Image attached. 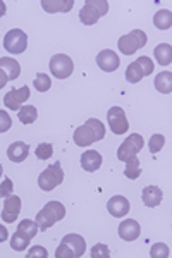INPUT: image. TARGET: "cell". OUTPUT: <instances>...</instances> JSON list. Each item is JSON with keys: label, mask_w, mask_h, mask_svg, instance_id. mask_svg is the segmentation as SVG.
<instances>
[{"label": "cell", "mask_w": 172, "mask_h": 258, "mask_svg": "<svg viewBox=\"0 0 172 258\" xmlns=\"http://www.w3.org/2000/svg\"><path fill=\"white\" fill-rule=\"evenodd\" d=\"M105 138V126L98 119H88L81 127L74 131V143L78 147H90L95 141Z\"/></svg>", "instance_id": "6da1fadb"}, {"label": "cell", "mask_w": 172, "mask_h": 258, "mask_svg": "<svg viewBox=\"0 0 172 258\" xmlns=\"http://www.w3.org/2000/svg\"><path fill=\"white\" fill-rule=\"evenodd\" d=\"M66 217V207L61 202H48L47 205L36 214V220L38 229L41 231H47L48 227H52L53 224L59 222Z\"/></svg>", "instance_id": "7a4b0ae2"}, {"label": "cell", "mask_w": 172, "mask_h": 258, "mask_svg": "<svg viewBox=\"0 0 172 258\" xmlns=\"http://www.w3.org/2000/svg\"><path fill=\"white\" fill-rule=\"evenodd\" d=\"M86 251V243L83 236L79 234H67L64 236L62 243L59 244L55 258H79Z\"/></svg>", "instance_id": "3957f363"}, {"label": "cell", "mask_w": 172, "mask_h": 258, "mask_svg": "<svg viewBox=\"0 0 172 258\" xmlns=\"http://www.w3.org/2000/svg\"><path fill=\"white\" fill-rule=\"evenodd\" d=\"M108 12V2L107 0H86L83 6L81 12H79V21L86 26L96 24L102 16H105Z\"/></svg>", "instance_id": "277c9868"}, {"label": "cell", "mask_w": 172, "mask_h": 258, "mask_svg": "<svg viewBox=\"0 0 172 258\" xmlns=\"http://www.w3.org/2000/svg\"><path fill=\"white\" fill-rule=\"evenodd\" d=\"M153 73V62L150 57H140L138 60L131 62L126 69V80L133 85L140 83L145 76H150Z\"/></svg>", "instance_id": "5b68a950"}, {"label": "cell", "mask_w": 172, "mask_h": 258, "mask_svg": "<svg viewBox=\"0 0 172 258\" xmlns=\"http://www.w3.org/2000/svg\"><path fill=\"white\" fill-rule=\"evenodd\" d=\"M146 33L141 31V30H134L131 33H128V35L121 36L119 38V50L124 53V55H133L134 52H138L140 48H143L146 45Z\"/></svg>", "instance_id": "8992f818"}, {"label": "cell", "mask_w": 172, "mask_h": 258, "mask_svg": "<svg viewBox=\"0 0 172 258\" xmlns=\"http://www.w3.org/2000/svg\"><path fill=\"white\" fill-rule=\"evenodd\" d=\"M62 181H64V170L61 167V162H55V164L48 165V167L40 174L38 186L43 191H52V189H55L59 184H62Z\"/></svg>", "instance_id": "52a82bcc"}, {"label": "cell", "mask_w": 172, "mask_h": 258, "mask_svg": "<svg viewBox=\"0 0 172 258\" xmlns=\"http://www.w3.org/2000/svg\"><path fill=\"white\" fill-rule=\"evenodd\" d=\"M141 148H143V136L138 135V133H133L124 140V143L117 150V159L121 162L131 160L138 155V152H141Z\"/></svg>", "instance_id": "ba28073f"}, {"label": "cell", "mask_w": 172, "mask_h": 258, "mask_svg": "<svg viewBox=\"0 0 172 258\" xmlns=\"http://www.w3.org/2000/svg\"><path fill=\"white\" fill-rule=\"evenodd\" d=\"M74 62L66 53H57L50 59V73L57 78V80H66L73 74Z\"/></svg>", "instance_id": "9c48e42d"}, {"label": "cell", "mask_w": 172, "mask_h": 258, "mask_svg": "<svg viewBox=\"0 0 172 258\" xmlns=\"http://www.w3.org/2000/svg\"><path fill=\"white\" fill-rule=\"evenodd\" d=\"M28 47V35L23 30H11L4 38V48L9 53H23Z\"/></svg>", "instance_id": "30bf717a"}, {"label": "cell", "mask_w": 172, "mask_h": 258, "mask_svg": "<svg viewBox=\"0 0 172 258\" xmlns=\"http://www.w3.org/2000/svg\"><path fill=\"white\" fill-rule=\"evenodd\" d=\"M107 120L108 126H110V131L114 135H124L129 129V122L126 119V112L121 107H112L110 110L107 112Z\"/></svg>", "instance_id": "8fae6325"}, {"label": "cell", "mask_w": 172, "mask_h": 258, "mask_svg": "<svg viewBox=\"0 0 172 258\" xmlns=\"http://www.w3.org/2000/svg\"><path fill=\"white\" fill-rule=\"evenodd\" d=\"M21 198L16 197V195H9V197H6L4 200V210H2V220L7 224H12L16 219H18V215L21 214Z\"/></svg>", "instance_id": "7c38bea8"}, {"label": "cell", "mask_w": 172, "mask_h": 258, "mask_svg": "<svg viewBox=\"0 0 172 258\" xmlns=\"http://www.w3.org/2000/svg\"><path fill=\"white\" fill-rule=\"evenodd\" d=\"M29 98V88L28 86H21V88L11 90L9 93L4 97V103H6L7 109L11 110H19L23 107L24 102H28Z\"/></svg>", "instance_id": "4fadbf2b"}, {"label": "cell", "mask_w": 172, "mask_h": 258, "mask_svg": "<svg viewBox=\"0 0 172 258\" xmlns=\"http://www.w3.org/2000/svg\"><path fill=\"white\" fill-rule=\"evenodd\" d=\"M96 64H98V68L102 71H105V73H114L119 68L121 60L114 50H102L96 55Z\"/></svg>", "instance_id": "5bb4252c"}, {"label": "cell", "mask_w": 172, "mask_h": 258, "mask_svg": "<svg viewBox=\"0 0 172 258\" xmlns=\"http://www.w3.org/2000/svg\"><path fill=\"white\" fill-rule=\"evenodd\" d=\"M129 209H131V205H129V200L121 197V195L112 197L107 202V210L110 212L112 217H117V219L124 217V215L129 214Z\"/></svg>", "instance_id": "9a60e30c"}, {"label": "cell", "mask_w": 172, "mask_h": 258, "mask_svg": "<svg viewBox=\"0 0 172 258\" xmlns=\"http://www.w3.org/2000/svg\"><path fill=\"white\" fill-rule=\"evenodd\" d=\"M140 232H141V226L138 224V220L128 219V220H124L123 224H119V236H121V239H124V241L138 239Z\"/></svg>", "instance_id": "2e32d148"}, {"label": "cell", "mask_w": 172, "mask_h": 258, "mask_svg": "<svg viewBox=\"0 0 172 258\" xmlns=\"http://www.w3.org/2000/svg\"><path fill=\"white\" fill-rule=\"evenodd\" d=\"M162 198H163V193L162 189L158 188V186H146L143 189V193H141V200H143V203L148 209H155V207H158L162 203Z\"/></svg>", "instance_id": "e0dca14e"}, {"label": "cell", "mask_w": 172, "mask_h": 258, "mask_svg": "<svg viewBox=\"0 0 172 258\" xmlns=\"http://www.w3.org/2000/svg\"><path fill=\"white\" fill-rule=\"evenodd\" d=\"M29 155V147L26 143H23V141H16V143H12L9 148H7V157H9L11 162H14V164H21V162H24L28 159Z\"/></svg>", "instance_id": "ac0fdd59"}, {"label": "cell", "mask_w": 172, "mask_h": 258, "mask_svg": "<svg viewBox=\"0 0 172 258\" xmlns=\"http://www.w3.org/2000/svg\"><path fill=\"white\" fill-rule=\"evenodd\" d=\"M102 165V155L96 150H88L81 155V167L86 172H95Z\"/></svg>", "instance_id": "d6986e66"}, {"label": "cell", "mask_w": 172, "mask_h": 258, "mask_svg": "<svg viewBox=\"0 0 172 258\" xmlns=\"http://www.w3.org/2000/svg\"><path fill=\"white\" fill-rule=\"evenodd\" d=\"M40 6L47 12H69L74 6V0H41Z\"/></svg>", "instance_id": "ffe728a7"}, {"label": "cell", "mask_w": 172, "mask_h": 258, "mask_svg": "<svg viewBox=\"0 0 172 258\" xmlns=\"http://www.w3.org/2000/svg\"><path fill=\"white\" fill-rule=\"evenodd\" d=\"M0 69L7 74L9 81H14L19 78L21 74V66L18 60L11 59V57H0Z\"/></svg>", "instance_id": "44dd1931"}, {"label": "cell", "mask_w": 172, "mask_h": 258, "mask_svg": "<svg viewBox=\"0 0 172 258\" xmlns=\"http://www.w3.org/2000/svg\"><path fill=\"white\" fill-rule=\"evenodd\" d=\"M153 55L160 66H169L172 62V47L169 43H160L158 47H155Z\"/></svg>", "instance_id": "7402d4cb"}, {"label": "cell", "mask_w": 172, "mask_h": 258, "mask_svg": "<svg viewBox=\"0 0 172 258\" xmlns=\"http://www.w3.org/2000/svg\"><path fill=\"white\" fill-rule=\"evenodd\" d=\"M155 88L163 95H169L172 91V73L163 71V73L157 74V78H155Z\"/></svg>", "instance_id": "603a6c76"}, {"label": "cell", "mask_w": 172, "mask_h": 258, "mask_svg": "<svg viewBox=\"0 0 172 258\" xmlns=\"http://www.w3.org/2000/svg\"><path fill=\"white\" fill-rule=\"evenodd\" d=\"M153 24H155V28H158V30H162V31L169 30L172 26V12L167 9L158 11L157 14L153 16Z\"/></svg>", "instance_id": "cb8c5ba5"}, {"label": "cell", "mask_w": 172, "mask_h": 258, "mask_svg": "<svg viewBox=\"0 0 172 258\" xmlns=\"http://www.w3.org/2000/svg\"><path fill=\"white\" fill-rule=\"evenodd\" d=\"M36 117H38V110H36V107L33 105H24L19 109V120L23 124H33L36 120Z\"/></svg>", "instance_id": "d4e9b609"}, {"label": "cell", "mask_w": 172, "mask_h": 258, "mask_svg": "<svg viewBox=\"0 0 172 258\" xmlns=\"http://www.w3.org/2000/svg\"><path fill=\"white\" fill-rule=\"evenodd\" d=\"M18 231L21 232V234L26 236V238L33 239L36 236V232H38V224L33 222V220H29V219H24V220H21V222H19Z\"/></svg>", "instance_id": "484cf974"}, {"label": "cell", "mask_w": 172, "mask_h": 258, "mask_svg": "<svg viewBox=\"0 0 172 258\" xmlns=\"http://www.w3.org/2000/svg\"><path fill=\"white\" fill-rule=\"evenodd\" d=\"M141 174V167H140V160L134 157V159L126 162V169H124V176L128 179H138Z\"/></svg>", "instance_id": "4316f807"}, {"label": "cell", "mask_w": 172, "mask_h": 258, "mask_svg": "<svg viewBox=\"0 0 172 258\" xmlns=\"http://www.w3.org/2000/svg\"><path fill=\"white\" fill-rule=\"evenodd\" d=\"M29 241H31V239L26 238L24 234H21L19 231H16L14 236L11 238V248L16 249V251H24V249L28 248Z\"/></svg>", "instance_id": "83f0119b"}, {"label": "cell", "mask_w": 172, "mask_h": 258, "mask_svg": "<svg viewBox=\"0 0 172 258\" xmlns=\"http://www.w3.org/2000/svg\"><path fill=\"white\" fill-rule=\"evenodd\" d=\"M33 86H35L40 93H43V91H48L50 88H52V80H50L47 74L38 73V74H36V78H35V81H33Z\"/></svg>", "instance_id": "f1b7e54d"}, {"label": "cell", "mask_w": 172, "mask_h": 258, "mask_svg": "<svg viewBox=\"0 0 172 258\" xmlns=\"http://www.w3.org/2000/svg\"><path fill=\"white\" fill-rule=\"evenodd\" d=\"M170 253H169V246L163 243H157L153 244L152 249H150V256L152 258H167Z\"/></svg>", "instance_id": "f546056e"}, {"label": "cell", "mask_w": 172, "mask_h": 258, "mask_svg": "<svg viewBox=\"0 0 172 258\" xmlns=\"http://www.w3.org/2000/svg\"><path fill=\"white\" fill-rule=\"evenodd\" d=\"M148 145H150V152L158 153L163 148V145H165V138H163V135H152Z\"/></svg>", "instance_id": "4dcf8cb0"}, {"label": "cell", "mask_w": 172, "mask_h": 258, "mask_svg": "<svg viewBox=\"0 0 172 258\" xmlns=\"http://www.w3.org/2000/svg\"><path fill=\"white\" fill-rule=\"evenodd\" d=\"M91 258H110V249H108L107 244H95L91 248Z\"/></svg>", "instance_id": "1f68e13d"}, {"label": "cell", "mask_w": 172, "mask_h": 258, "mask_svg": "<svg viewBox=\"0 0 172 258\" xmlns=\"http://www.w3.org/2000/svg\"><path fill=\"white\" fill-rule=\"evenodd\" d=\"M52 153H53V147L50 143H41V145H38V148H36V157H38L40 160L50 159Z\"/></svg>", "instance_id": "d6a6232c"}, {"label": "cell", "mask_w": 172, "mask_h": 258, "mask_svg": "<svg viewBox=\"0 0 172 258\" xmlns=\"http://www.w3.org/2000/svg\"><path fill=\"white\" fill-rule=\"evenodd\" d=\"M12 126V119L6 110H0V133L9 131Z\"/></svg>", "instance_id": "836d02e7"}, {"label": "cell", "mask_w": 172, "mask_h": 258, "mask_svg": "<svg viewBox=\"0 0 172 258\" xmlns=\"http://www.w3.org/2000/svg\"><path fill=\"white\" fill-rule=\"evenodd\" d=\"M47 256L48 251L43 246H33L26 255V258H47Z\"/></svg>", "instance_id": "e575fe53"}, {"label": "cell", "mask_w": 172, "mask_h": 258, "mask_svg": "<svg viewBox=\"0 0 172 258\" xmlns=\"http://www.w3.org/2000/svg\"><path fill=\"white\" fill-rule=\"evenodd\" d=\"M12 188H14V184H12V181L9 177L4 179V182L0 184V198H6L12 195Z\"/></svg>", "instance_id": "d590c367"}, {"label": "cell", "mask_w": 172, "mask_h": 258, "mask_svg": "<svg viewBox=\"0 0 172 258\" xmlns=\"http://www.w3.org/2000/svg\"><path fill=\"white\" fill-rule=\"evenodd\" d=\"M6 239H9V231L4 226H0V243H4Z\"/></svg>", "instance_id": "8d00e7d4"}, {"label": "cell", "mask_w": 172, "mask_h": 258, "mask_svg": "<svg viewBox=\"0 0 172 258\" xmlns=\"http://www.w3.org/2000/svg\"><path fill=\"white\" fill-rule=\"evenodd\" d=\"M7 81H9V78H7V74H6V73H4V71H2V69H0V90H2V88H4V86H6V85H7Z\"/></svg>", "instance_id": "74e56055"}, {"label": "cell", "mask_w": 172, "mask_h": 258, "mask_svg": "<svg viewBox=\"0 0 172 258\" xmlns=\"http://www.w3.org/2000/svg\"><path fill=\"white\" fill-rule=\"evenodd\" d=\"M6 12H7V7H6V4L0 0V18H4L6 16Z\"/></svg>", "instance_id": "f35d334b"}, {"label": "cell", "mask_w": 172, "mask_h": 258, "mask_svg": "<svg viewBox=\"0 0 172 258\" xmlns=\"http://www.w3.org/2000/svg\"><path fill=\"white\" fill-rule=\"evenodd\" d=\"M2 172H4V167H2V165H0V176H2Z\"/></svg>", "instance_id": "ab89813d"}]
</instances>
